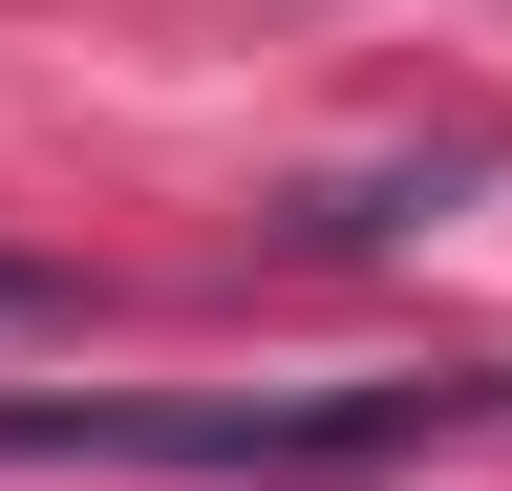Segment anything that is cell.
I'll list each match as a JSON object with an SVG mask.
<instances>
[{
    "instance_id": "6da1fadb",
    "label": "cell",
    "mask_w": 512,
    "mask_h": 491,
    "mask_svg": "<svg viewBox=\"0 0 512 491\" xmlns=\"http://www.w3.org/2000/svg\"><path fill=\"white\" fill-rule=\"evenodd\" d=\"M512 385H214V406H107V385H0V470H384Z\"/></svg>"
},
{
    "instance_id": "7a4b0ae2",
    "label": "cell",
    "mask_w": 512,
    "mask_h": 491,
    "mask_svg": "<svg viewBox=\"0 0 512 491\" xmlns=\"http://www.w3.org/2000/svg\"><path fill=\"white\" fill-rule=\"evenodd\" d=\"M43 299H64V278H43V257H0V321H43Z\"/></svg>"
}]
</instances>
